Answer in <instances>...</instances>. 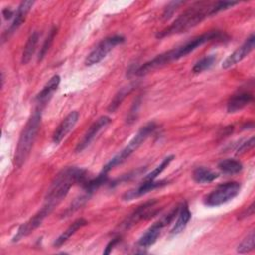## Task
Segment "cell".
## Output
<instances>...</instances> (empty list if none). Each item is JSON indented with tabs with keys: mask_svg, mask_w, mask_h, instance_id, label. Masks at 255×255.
Listing matches in <instances>:
<instances>
[{
	"mask_svg": "<svg viewBox=\"0 0 255 255\" xmlns=\"http://www.w3.org/2000/svg\"><path fill=\"white\" fill-rule=\"evenodd\" d=\"M133 89V85H128L127 87H124L122 88L114 97V99L112 100V102L110 103L109 107H108V111L110 113H114L118 108L119 106L121 105V103L124 101V99L126 98V96L128 94L130 93V91Z\"/></svg>",
	"mask_w": 255,
	"mask_h": 255,
	"instance_id": "obj_24",
	"label": "cell"
},
{
	"mask_svg": "<svg viewBox=\"0 0 255 255\" xmlns=\"http://www.w3.org/2000/svg\"><path fill=\"white\" fill-rule=\"evenodd\" d=\"M173 158H174V155H168L165 158H163L161 163L159 165H157L152 171L147 173L143 180H155V178L169 165V163L173 160Z\"/></svg>",
	"mask_w": 255,
	"mask_h": 255,
	"instance_id": "obj_27",
	"label": "cell"
},
{
	"mask_svg": "<svg viewBox=\"0 0 255 255\" xmlns=\"http://www.w3.org/2000/svg\"><path fill=\"white\" fill-rule=\"evenodd\" d=\"M57 34V28L56 27H53L50 31V33L48 34L47 38L45 39L41 49H40V52H39V56H38V61H42L44 59V57L46 56V54L48 53V51L50 50L53 42H54V39H55V36Z\"/></svg>",
	"mask_w": 255,
	"mask_h": 255,
	"instance_id": "obj_28",
	"label": "cell"
},
{
	"mask_svg": "<svg viewBox=\"0 0 255 255\" xmlns=\"http://www.w3.org/2000/svg\"><path fill=\"white\" fill-rule=\"evenodd\" d=\"M39 38H40V35L37 31L33 32L30 37L28 38L27 42H26V45L24 47V50H23V53H22V64L23 65H26L30 62V60L32 59L35 51H36V47L38 45V41H39Z\"/></svg>",
	"mask_w": 255,
	"mask_h": 255,
	"instance_id": "obj_20",
	"label": "cell"
},
{
	"mask_svg": "<svg viewBox=\"0 0 255 255\" xmlns=\"http://www.w3.org/2000/svg\"><path fill=\"white\" fill-rule=\"evenodd\" d=\"M214 14H216L215 2H196L185 10L180 16H178L172 22V24L160 31L156 35V38L162 39L172 35L184 33L198 25L205 18Z\"/></svg>",
	"mask_w": 255,
	"mask_h": 255,
	"instance_id": "obj_2",
	"label": "cell"
},
{
	"mask_svg": "<svg viewBox=\"0 0 255 255\" xmlns=\"http://www.w3.org/2000/svg\"><path fill=\"white\" fill-rule=\"evenodd\" d=\"M253 101V95L247 91H240L233 95L227 102V112L236 113Z\"/></svg>",
	"mask_w": 255,
	"mask_h": 255,
	"instance_id": "obj_17",
	"label": "cell"
},
{
	"mask_svg": "<svg viewBox=\"0 0 255 255\" xmlns=\"http://www.w3.org/2000/svg\"><path fill=\"white\" fill-rule=\"evenodd\" d=\"M166 222L164 221V219L161 217L159 220H157L156 222H154L138 239L137 241V245L139 247L142 248H147L149 246H151L152 244L155 243L156 239L158 238L161 229L166 226Z\"/></svg>",
	"mask_w": 255,
	"mask_h": 255,
	"instance_id": "obj_14",
	"label": "cell"
},
{
	"mask_svg": "<svg viewBox=\"0 0 255 255\" xmlns=\"http://www.w3.org/2000/svg\"><path fill=\"white\" fill-rule=\"evenodd\" d=\"M111 118L108 116H102L100 117L96 122H94L92 124V126L88 128V130L86 131V133L84 134L83 138L79 141V143L77 144L75 151L76 152H81L83 151L87 146H89L91 144V142L95 139V137L99 134V132L105 128L110 123H111Z\"/></svg>",
	"mask_w": 255,
	"mask_h": 255,
	"instance_id": "obj_9",
	"label": "cell"
},
{
	"mask_svg": "<svg viewBox=\"0 0 255 255\" xmlns=\"http://www.w3.org/2000/svg\"><path fill=\"white\" fill-rule=\"evenodd\" d=\"M88 224V221L84 218H78L76 219L65 231H63L54 241V246L55 247H60L63 245L73 234H75L79 229L84 227L85 225Z\"/></svg>",
	"mask_w": 255,
	"mask_h": 255,
	"instance_id": "obj_19",
	"label": "cell"
},
{
	"mask_svg": "<svg viewBox=\"0 0 255 255\" xmlns=\"http://www.w3.org/2000/svg\"><path fill=\"white\" fill-rule=\"evenodd\" d=\"M218 168L225 174H236L239 173L243 166L242 163L236 159H223L218 163Z\"/></svg>",
	"mask_w": 255,
	"mask_h": 255,
	"instance_id": "obj_23",
	"label": "cell"
},
{
	"mask_svg": "<svg viewBox=\"0 0 255 255\" xmlns=\"http://www.w3.org/2000/svg\"><path fill=\"white\" fill-rule=\"evenodd\" d=\"M42 112L35 110L33 115L29 118L26 125L24 126L18 140V144L16 147L15 155H14V165L17 168L23 166L29 157L34 142L36 140L38 131L41 126Z\"/></svg>",
	"mask_w": 255,
	"mask_h": 255,
	"instance_id": "obj_4",
	"label": "cell"
},
{
	"mask_svg": "<svg viewBox=\"0 0 255 255\" xmlns=\"http://www.w3.org/2000/svg\"><path fill=\"white\" fill-rule=\"evenodd\" d=\"M107 181H108V173L102 170L96 178L88 179L83 184V187H84L85 192L91 195L93 192H95L100 186L105 184Z\"/></svg>",
	"mask_w": 255,
	"mask_h": 255,
	"instance_id": "obj_22",
	"label": "cell"
},
{
	"mask_svg": "<svg viewBox=\"0 0 255 255\" xmlns=\"http://www.w3.org/2000/svg\"><path fill=\"white\" fill-rule=\"evenodd\" d=\"M79 117L80 115L78 111H73L66 116V118L59 124L53 133L54 143L59 144L67 136V134L74 128V127L78 123Z\"/></svg>",
	"mask_w": 255,
	"mask_h": 255,
	"instance_id": "obj_13",
	"label": "cell"
},
{
	"mask_svg": "<svg viewBox=\"0 0 255 255\" xmlns=\"http://www.w3.org/2000/svg\"><path fill=\"white\" fill-rule=\"evenodd\" d=\"M215 61H216V58H215L214 55L205 56L204 58L200 59L199 61H197L194 64V66L192 68V72L195 73V74H198V73H201L203 71H206L214 65Z\"/></svg>",
	"mask_w": 255,
	"mask_h": 255,
	"instance_id": "obj_25",
	"label": "cell"
},
{
	"mask_svg": "<svg viewBox=\"0 0 255 255\" xmlns=\"http://www.w3.org/2000/svg\"><path fill=\"white\" fill-rule=\"evenodd\" d=\"M2 15H3V17H4L5 20H9V19H11V18L14 17L15 12H13L10 8H5V9H3V11H2Z\"/></svg>",
	"mask_w": 255,
	"mask_h": 255,
	"instance_id": "obj_35",
	"label": "cell"
},
{
	"mask_svg": "<svg viewBox=\"0 0 255 255\" xmlns=\"http://www.w3.org/2000/svg\"><path fill=\"white\" fill-rule=\"evenodd\" d=\"M191 218V212L189 210V207L186 202H183L180 204L178 213H177V219L170 231L172 235H176L183 231V229L186 227L188 221Z\"/></svg>",
	"mask_w": 255,
	"mask_h": 255,
	"instance_id": "obj_18",
	"label": "cell"
},
{
	"mask_svg": "<svg viewBox=\"0 0 255 255\" xmlns=\"http://www.w3.org/2000/svg\"><path fill=\"white\" fill-rule=\"evenodd\" d=\"M140 103H141V98L138 97L134 103L132 104V107L131 109L129 110V113L127 117V123L128 124H131L133 123L134 121H136V118H137V114H138V110H139V107H140Z\"/></svg>",
	"mask_w": 255,
	"mask_h": 255,
	"instance_id": "obj_31",
	"label": "cell"
},
{
	"mask_svg": "<svg viewBox=\"0 0 255 255\" xmlns=\"http://www.w3.org/2000/svg\"><path fill=\"white\" fill-rule=\"evenodd\" d=\"M254 245H255V233H254V230H252L239 243V245L237 246V252L241 254L250 252L251 250L254 249Z\"/></svg>",
	"mask_w": 255,
	"mask_h": 255,
	"instance_id": "obj_26",
	"label": "cell"
},
{
	"mask_svg": "<svg viewBox=\"0 0 255 255\" xmlns=\"http://www.w3.org/2000/svg\"><path fill=\"white\" fill-rule=\"evenodd\" d=\"M34 1H23L20 3V5L18 6L15 15H14V20L12 22V24L9 26V28L2 34V43L7 41L18 29L19 27L24 23L27 14L29 13V11L31 10V8L34 5Z\"/></svg>",
	"mask_w": 255,
	"mask_h": 255,
	"instance_id": "obj_10",
	"label": "cell"
},
{
	"mask_svg": "<svg viewBox=\"0 0 255 255\" xmlns=\"http://www.w3.org/2000/svg\"><path fill=\"white\" fill-rule=\"evenodd\" d=\"M254 214V202H252L247 208H245L238 216L239 219H243V218H246V217H249L251 215Z\"/></svg>",
	"mask_w": 255,
	"mask_h": 255,
	"instance_id": "obj_33",
	"label": "cell"
},
{
	"mask_svg": "<svg viewBox=\"0 0 255 255\" xmlns=\"http://www.w3.org/2000/svg\"><path fill=\"white\" fill-rule=\"evenodd\" d=\"M239 191V182L229 181L226 183H222L204 197L203 203L209 207H216L233 199L235 196L238 195Z\"/></svg>",
	"mask_w": 255,
	"mask_h": 255,
	"instance_id": "obj_6",
	"label": "cell"
},
{
	"mask_svg": "<svg viewBox=\"0 0 255 255\" xmlns=\"http://www.w3.org/2000/svg\"><path fill=\"white\" fill-rule=\"evenodd\" d=\"M90 196H91L90 194H88V193L85 192V194H83V195L77 197V198L71 203V205L65 210V212L63 213L62 216H63V217L69 216V215H71L72 213H74L75 211H77L79 208H81V207L89 200Z\"/></svg>",
	"mask_w": 255,
	"mask_h": 255,
	"instance_id": "obj_29",
	"label": "cell"
},
{
	"mask_svg": "<svg viewBox=\"0 0 255 255\" xmlns=\"http://www.w3.org/2000/svg\"><path fill=\"white\" fill-rule=\"evenodd\" d=\"M218 173L205 167H197L192 172V178L197 183H208L212 182L218 177Z\"/></svg>",
	"mask_w": 255,
	"mask_h": 255,
	"instance_id": "obj_21",
	"label": "cell"
},
{
	"mask_svg": "<svg viewBox=\"0 0 255 255\" xmlns=\"http://www.w3.org/2000/svg\"><path fill=\"white\" fill-rule=\"evenodd\" d=\"M222 38V34L219 31H210L208 33L202 34L198 37H195L184 44L173 48L167 52H164L160 55H157L155 58L151 59L150 61L144 63L140 67H138L136 70H134V74L137 76H144L158 68H161L173 61H176L182 57L187 56L203 44L214 41V40H219Z\"/></svg>",
	"mask_w": 255,
	"mask_h": 255,
	"instance_id": "obj_1",
	"label": "cell"
},
{
	"mask_svg": "<svg viewBox=\"0 0 255 255\" xmlns=\"http://www.w3.org/2000/svg\"><path fill=\"white\" fill-rule=\"evenodd\" d=\"M182 4H184L183 1H171V2H169L167 4V6L164 8V11L162 13V18L164 20L169 19L175 13V11L178 9V7Z\"/></svg>",
	"mask_w": 255,
	"mask_h": 255,
	"instance_id": "obj_30",
	"label": "cell"
},
{
	"mask_svg": "<svg viewBox=\"0 0 255 255\" xmlns=\"http://www.w3.org/2000/svg\"><path fill=\"white\" fill-rule=\"evenodd\" d=\"M52 211H53V209L51 207H49L48 205L44 204L42 206V208L36 214H34L30 219H28L26 222H24L23 224L20 225V227L17 229V232L14 235L12 241L13 242H18L22 238H24L27 235H29L30 233H32L36 228H38L42 224L44 219Z\"/></svg>",
	"mask_w": 255,
	"mask_h": 255,
	"instance_id": "obj_8",
	"label": "cell"
},
{
	"mask_svg": "<svg viewBox=\"0 0 255 255\" xmlns=\"http://www.w3.org/2000/svg\"><path fill=\"white\" fill-rule=\"evenodd\" d=\"M155 128H156V125L153 122H149L146 125H144L143 127H141L139 128V130L136 132V134L132 137V139L128 142V144L125 148H123L118 154H116L103 167L102 170L108 173L110 170H112L116 166H118V165L122 164L124 161H126L145 141V139L155 130Z\"/></svg>",
	"mask_w": 255,
	"mask_h": 255,
	"instance_id": "obj_5",
	"label": "cell"
},
{
	"mask_svg": "<svg viewBox=\"0 0 255 255\" xmlns=\"http://www.w3.org/2000/svg\"><path fill=\"white\" fill-rule=\"evenodd\" d=\"M125 42V38L121 35H114L103 39L87 56L85 60L86 66H93L101 62L116 46Z\"/></svg>",
	"mask_w": 255,
	"mask_h": 255,
	"instance_id": "obj_7",
	"label": "cell"
},
{
	"mask_svg": "<svg viewBox=\"0 0 255 255\" xmlns=\"http://www.w3.org/2000/svg\"><path fill=\"white\" fill-rule=\"evenodd\" d=\"M61 82V78L59 75L53 76L48 83L43 87V89L38 93V95L35 98V104H36V109L38 111H43L50 99L52 98L53 94L57 91L59 85Z\"/></svg>",
	"mask_w": 255,
	"mask_h": 255,
	"instance_id": "obj_12",
	"label": "cell"
},
{
	"mask_svg": "<svg viewBox=\"0 0 255 255\" xmlns=\"http://www.w3.org/2000/svg\"><path fill=\"white\" fill-rule=\"evenodd\" d=\"M87 175L88 173L85 169L76 166H69L62 169L51 182L44 204L54 209L66 197L73 185L77 183L83 185L88 180Z\"/></svg>",
	"mask_w": 255,
	"mask_h": 255,
	"instance_id": "obj_3",
	"label": "cell"
},
{
	"mask_svg": "<svg viewBox=\"0 0 255 255\" xmlns=\"http://www.w3.org/2000/svg\"><path fill=\"white\" fill-rule=\"evenodd\" d=\"M254 45H255V36L252 34L245 40V42L239 48H237L232 54H230L223 61L222 68L228 69L238 64L239 62H241L244 58H246L252 52V50L254 49Z\"/></svg>",
	"mask_w": 255,
	"mask_h": 255,
	"instance_id": "obj_11",
	"label": "cell"
},
{
	"mask_svg": "<svg viewBox=\"0 0 255 255\" xmlns=\"http://www.w3.org/2000/svg\"><path fill=\"white\" fill-rule=\"evenodd\" d=\"M167 182L165 180H160V181H155V180H143V182L136 188L131 189L127 191L124 195H123V199L124 200H131L134 199L136 197L142 196L146 193H148L151 190H154L156 188L162 187L166 184Z\"/></svg>",
	"mask_w": 255,
	"mask_h": 255,
	"instance_id": "obj_16",
	"label": "cell"
},
{
	"mask_svg": "<svg viewBox=\"0 0 255 255\" xmlns=\"http://www.w3.org/2000/svg\"><path fill=\"white\" fill-rule=\"evenodd\" d=\"M156 203V201L154 199L149 200L144 202L143 204H141L140 206H138L130 215H128L127 217V219L123 222V226L125 228H129L130 226H132L133 224H135L137 221L143 219V218H147L150 217L153 212L150 211V209H152L154 207V204Z\"/></svg>",
	"mask_w": 255,
	"mask_h": 255,
	"instance_id": "obj_15",
	"label": "cell"
},
{
	"mask_svg": "<svg viewBox=\"0 0 255 255\" xmlns=\"http://www.w3.org/2000/svg\"><path fill=\"white\" fill-rule=\"evenodd\" d=\"M254 146V137H250L248 140L243 142L237 149V154H242Z\"/></svg>",
	"mask_w": 255,
	"mask_h": 255,
	"instance_id": "obj_32",
	"label": "cell"
},
{
	"mask_svg": "<svg viewBox=\"0 0 255 255\" xmlns=\"http://www.w3.org/2000/svg\"><path fill=\"white\" fill-rule=\"evenodd\" d=\"M120 240H121V237H119V236L113 238V239L107 244V246H106V248H105V250H104V254H110L111 251L113 250V248L115 247V245L118 244Z\"/></svg>",
	"mask_w": 255,
	"mask_h": 255,
	"instance_id": "obj_34",
	"label": "cell"
}]
</instances>
